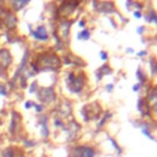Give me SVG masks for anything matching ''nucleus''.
Returning a JSON list of instances; mask_svg holds the SVG:
<instances>
[{"mask_svg": "<svg viewBox=\"0 0 157 157\" xmlns=\"http://www.w3.org/2000/svg\"><path fill=\"white\" fill-rule=\"evenodd\" d=\"M69 87L72 92H80L82 86H83V80H81L80 77H76L74 74H70L69 75Z\"/></svg>", "mask_w": 157, "mask_h": 157, "instance_id": "obj_1", "label": "nucleus"}, {"mask_svg": "<svg viewBox=\"0 0 157 157\" xmlns=\"http://www.w3.org/2000/svg\"><path fill=\"white\" fill-rule=\"evenodd\" d=\"M75 157H94V150L87 146H80L75 150Z\"/></svg>", "mask_w": 157, "mask_h": 157, "instance_id": "obj_2", "label": "nucleus"}, {"mask_svg": "<svg viewBox=\"0 0 157 157\" xmlns=\"http://www.w3.org/2000/svg\"><path fill=\"white\" fill-rule=\"evenodd\" d=\"M39 98L43 102H50L55 98V93L52 88H44L39 91Z\"/></svg>", "mask_w": 157, "mask_h": 157, "instance_id": "obj_3", "label": "nucleus"}, {"mask_svg": "<svg viewBox=\"0 0 157 157\" xmlns=\"http://www.w3.org/2000/svg\"><path fill=\"white\" fill-rule=\"evenodd\" d=\"M11 63V55L9 53V49H1L0 50V65L6 69Z\"/></svg>", "mask_w": 157, "mask_h": 157, "instance_id": "obj_4", "label": "nucleus"}, {"mask_svg": "<svg viewBox=\"0 0 157 157\" xmlns=\"http://www.w3.org/2000/svg\"><path fill=\"white\" fill-rule=\"evenodd\" d=\"M31 33L33 34V37L36 39H39V40H47L48 39V33H47V29L44 26H39L36 31H32Z\"/></svg>", "mask_w": 157, "mask_h": 157, "instance_id": "obj_5", "label": "nucleus"}, {"mask_svg": "<svg viewBox=\"0 0 157 157\" xmlns=\"http://www.w3.org/2000/svg\"><path fill=\"white\" fill-rule=\"evenodd\" d=\"M98 70H99V71H98V78H99V80L102 78L103 75H107V74H110V72H112V71H110V67H109L108 65H103V66H101Z\"/></svg>", "mask_w": 157, "mask_h": 157, "instance_id": "obj_6", "label": "nucleus"}, {"mask_svg": "<svg viewBox=\"0 0 157 157\" xmlns=\"http://www.w3.org/2000/svg\"><path fill=\"white\" fill-rule=\"evenodd\" d=\"M90 36H91L90 31H88V29H83V31H81V32L77 34V38H78V39H83V40H87V39L90 38Z\"/></svg>", "mask_w": 157, "mask_h": 157, "instance_id": "obj_7", "label": "nucleus"}, {"mask_svg": "<svg viewBox=\"0 0 157 157\" xmlns=\"http://www.w3.org/2000/svg\"><path fill=\"white\" fill-rule=\"evenodd\" d=\"M147 21L150 22V21H153V22H156L157 23V15H156V12L155 11H150V15H147Z\"/></svg>", "mask_w": 157, "mask_h": 157, "instance_id": "obj_8", "label": "nucleus"}, {"mask_svg": "<svg viewBox=\"0 0 157 157\" xmlns=\"http://www.w3.org/2000/svg\"><path fill=\"white\" fill-rule=\"evenodd\" d=\"M2 157H15V155H13V151H12L11 148H6V150L4 151V155H2Z\"/></svg>", "mask_w": 157, "mask_h": 157, "instance_id": "obj_9", "label": "nucleus"}, {"mask_svg": "<svg viewBox=\"0 0 157 157\" xmlns=\"http://www.w3.org/2000/svg\"><path fill=\"white\" fill-rule=\"evenodd\" d=\"M150 65H151V70H152V72L157 74V61H155V59H152V60L150 61Z\"/></svg>", "mask_w": 157, "mask_h": 157, "instance_id": "obj_10", "label": "nucleus"}, {"mask_svg": "<svg viewBox=\"0 0 157 157\" xmlns=\"http://www.w3.org/2000/svg\"><path fill=\"white\" fill-rule=\"evenodd\" d=\"M136 75H137V77L140 78V81H145V76L142 75V72H141V69H137V72H136Z\"/></svg>", "mask_w": 157, "mask_h": 157, "instance_id": "obj_11", "label": "nucleus"}, {"mask_svg": "<svg viewBox=\"0 0 157 157\" xmlns=\"http://www.w3.org/2000/svg\"><path fill=\"white\" fill-rule=\"evenodd\" d=\"M99 56L102 58V60H107V53H104V52H99Z\"/></svg>", "mask_w": 157, "mask_h": 157, "instance_id": "obj_12", "label": "nucleus"}, {"mask_svg": "<svg viewBox=\"0 0 157 157\" xmlns=\"http://www.w3.org/2000/svg\"><path fill=\"white\" fill-rule=\"evenodd\" d=\"M134 16H135L136 18H140L142 15H141V12H140V11H135V12H134Z\"/></svg>", "mask_w": 157, "mask_h": 157, "instance_id": "obj_13", "label": "nucleus"}, {"mask_svg": "<svg viewBox=\"0 0 157 157\" xmlns=\"http://www.w3.org/2000/svg\"><path fill=\"white\" fill-rule=\"evenodd\" d=\"M132 88H134V91H139V88H140V83H136Z\"/></svg>", "mask_w": 157, "mask_h": 157, "instance_id": "obj_14", "label": "nucleus"}, {"mask_svg": "<svg viewBox=\"0 0 157 157\" xmlns=\"http://www.w3.org/2000/svg\"><path fill=\"white\" fill-rule=\"evenodd\" d=\"M144 29H145V27H140V28H137V33H142Z\"/></svg>", "mask_w": 157, "mask_h": 157, "instance_id": "obj_15", "label": "nucleus"}, {"mask_svg": "<svg viewBox=\"0 0 157 157\" xmlns=\"http://www.w3.org/2000/svg\"><path fill=\"white\" fill-rule=\"evenodd\" d=\"M25 107H26V108H29V107H32V102H27V103L25 104Z\"/></svg>", "mask_w": 157, "mask_h": 157, "instance_id": "obj_16", "label": "nucleus"}, {"mask_svg": "<svg viewBox=\"0 0 157 157\" xmlns=\"http://www.w3.org/2000/svg\"><path fill=\"white\" fill-rule=\"evenodd\" d=\"M36 110L37 112H42V105H36Z\"/></svg>", "mask_w": 157, "mask_h": 157, "instance_id": "obj_17", "label": "nucleus"}, {"mask_svg": "<svg viewBox=\"0 0 157 157\" xmlns=\"http://www.w3.org/2000/svg\"><path fill=\"white\" fill-rule=\"evenodd\" d=\"M107 90L108 91H112L113 90V85H107Z\"/></svg>", "mask_w": 157, "mask_h": 157, "instance_id": "obj_18", "label": "nucleus"}, {"mask_svg": "<svg viewBox=\"0 0 157 157\" xmlns=\"http://www.w3.org/2000/svg\"><path fill=\"white\" fill-rule=\"evenodd\" d=\"M78 25H80V26H81V27H85V21H83V20H82V21H81V22H78Z\"/></svg>", "mask_w": 157, "mask_h": 157, "instance_id": "obj_19", "label": "nucleus"}, {"mask_svg": "<svg viewBox=\"0 0 157 157\" xmlns=\"http://www.w3.org/2000/svg\"><path fill=\"white\" fill-rule=\"evenodd\" d=\"M139 55H140V56H142V55H146V52H141V53H139Z\"/></svg>", "mask_w": 157, "mask_h": 157, "instance_id": "obj_20", "label": "nucleus"}, {"mask_svg": "<svg viewBox=\"0 0 157 157\" xmlns=\"http://www.w3.org/2000/svg\"><path fill=\"white\" fill-rule=\"evenodd\" d=\"M126 50H128V53H132V52H134V50H132V49H131V48H128V49H126Z\"/></svg>", "mask_w": 157, "mask_h": 157, "instance_id": "obj_21", "label": "nucleus"}, {"mask_svg": "<svg viewBox=\"0 0 157 157\" xmlns=\"http://www.w3.org/2000/svg\"><path fill=\"white\" fill-rule=\"evenodd\" d=\"M21 157H25V156H21Z\"/></svg>", "mask_w": 157, "mask_h": 157, "instance_id": "obj_22", "label": "nucleus"}]
</instances>
